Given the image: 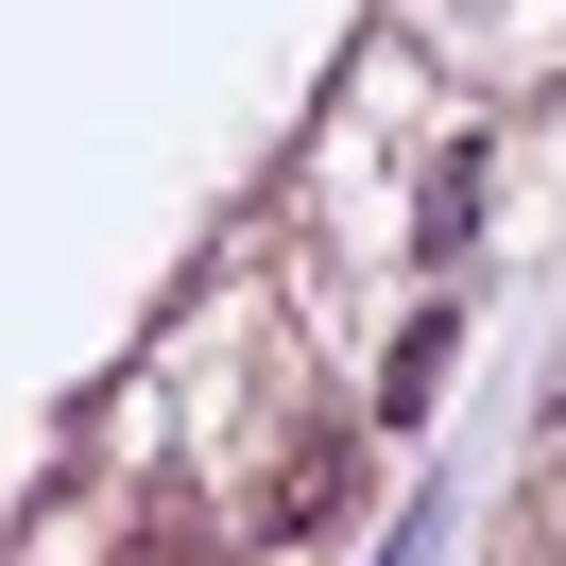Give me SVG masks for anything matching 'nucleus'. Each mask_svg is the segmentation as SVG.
<instances>
[{
    "instance_id": "f03ea898",
    "label": "nucleus",
    "mask_w": 566,
    "mask_h": 566,
    "mask_svg": "<svg viewBox=\"0 0 566 566\" xmlns=\"http://www.w3.org/2000/svg\"><path fill=\"white\" fill-rule=\"evenodd\" d=\"M429 378H447V310H412V326H395V378H378V395H395V412H412Z\"/></svg>"
},
{
    "instance_id": "f257e3e1",
    "label": "nucleus",
    "mask_w": 566,
    "mask_h": 566,
    "mask_svg": "<svg viewBox=\"0 0 566 566\" xmlns=\"http://www.w3.org/2000/svg\"><path fill=\"white\" fill-rule=\"evenodd\" d=\"M344 515H360V429H326V412H310L275 463H258V549H326Z\"/></svg>"
}]
</instances>
